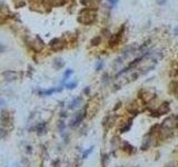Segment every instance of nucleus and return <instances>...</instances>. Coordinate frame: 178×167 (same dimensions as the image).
I'll return each instance as SVG.
<instances>
[{
    "instance_id": "1",
    "label": "nucleus",
    "mask_w": 178,
    "mask_h": 167,
    "mask_svg": "<svg viewBox=\"0 0 178 167\" xmlns=\"http://www.w3.org/2000/svg\"><path fill=\"white\" fill-rule=\"evenodd\" d=\"M97 18V15L95 12L94 9L91 8H85L84 10H81L79 17H78V21L83 25H91L92 22H95Z\"/></svg>"
},
{
    "instance_id": "2",
    "label": "nucleus",
    "mask_w": 178,
    "mask_h": 167,
    "mask_svg": "<svg viewBox=\"0 0 178 167\" xmlns=\"http://www.w3.org/2000/svg\"><path fill=\"white\" fill-rule=\"evenodd\" d=\"M163 128L167 131H173L178 127V115H171L163 121Z\"/></svg>"
},
{
    "instance_id": "3",
    "label": "nucleus",
    "mask_w": 178,
    "mask_h": 167,
    "mask_svg": "<svg viewBox=\"0 0 178 167\" xmlns=\"http://www.w3.org/2000/svg\"><path fill=\"white\" fill-rule=\"evenodd\" d=\"M85 116H86V109H84V110H79L78 113L75 114V116L73 117V119L70 120L69 126L70 127H76V126H78V125L83 121Z\"/></svg>"
},
{
    "instance_id": "4",
    "label": "nucleus",
    "mask_w": 178,
    "mask_h": 167,
    "mask_svg": "<svg viewBox=\"0 0 178 167\" xmlns=\"http://www.w3.org/2000/svg\"><path fill=\"white\" fill-rule=\"evenodd\" d=\"M139 98L142 102L145 104H148V102H151L153 99L155 98V94L153 91L148 90V89H145V90L140 91V95H139Z\"/></svg>"
},
{
    "instance_id": "5",
    "label": "nucleus",
    "mask_w": 178,
    "mask_h": 167,
    "mask_svg": "<svg viewBox=\"0 0 178 167\" xmlns=\"http://www.w3.org/2000/svg\"><path fill=\"white\" fill-rule=\"evenodd\" d=\"M49 47L51 48V50L59 51L61 50V49H64V47H65V41L61 40L60 38H55V39H52L49 43Z\"/></svg>"
},
{
    "instance_id": "6",
    "label": "nucleus",
    "mask_w": 178,
    "mask_h": 167,
    "mask_svg": "<svg viewBox=\"0 0 178 167\" xmlns=\"http://www.w3.org/2000/svg\"><path fill=\"white\" fill-rule=\"evenodd\" d=\"M124 29H125V26H123V28L116 33V35H114V36L110 37V39H109V46L110 47H115L117 45L120 43V40H121V36H123V33H124Z\"/></svg>"
},
{
    "instance_id": "7",
    "label": "nucleus",
    "mask_w": 178,
    "mask_h": 167,
    "mask_svg": "<svg viewBox=\"0 0 178 167\" xmlns=\"http://www.w3.org/2000/svg\"><path fill=\"white\" fill-rule=\"evenodd\" d=\"M169 110H170V108H169V102H164L155 108V113L158 114V116H161V115L169 113Z\"/></svg>"
},
{
    "instance_id": "8",
    "label": "nucleus",
    "mask_w": 178,
    "mask_h": 167,
    "mask_svg": "<svg viewBox=\"0 0 178 167\" xmlns=\"http://www.w3.org/2000/svg\"><path fill=\"white\" fill-rule=\"evenodd\" d=\"M127 112L130 114H138L142 112V105H139L138 102H131L127 105Z\"/></svg>"
},
{
    "instance_id": "9",
    "label": "nucleus",
    "mask_w": 178,
    "mask_h": 167,
    "mask_svg": "<svg viewBox=\"0 0 178 167\" xmlns=\"http://www.w3.org/2000/svg\"><path fill=\"white\" fill-rule=\"evenodd\" d=\"M29 45H30V47L36 51H40L42 48H44V43L41 41V39H40L39 37H37L35 40H30Z\"/></svg>"
},
{
    "instance_id": "10",
    "label": "nucleus",
    "mask_w": 178,
    "mask_h": 167,
    "mask_svg": "<svg viewBox=\"0 0 178 167\" xmlns=\"http://www.w3.org/2000/svg\"><path fill=\"white\" fill-rule=\"evenodd\" d=\"M20 76H21V74L17 73V71H11V70H9V71H5L4 73L5 79L8 80V81H12V80L18 79Z\"/></svg>"
},
{
    "instance_id": "11",
    "label": "nucleus",
    "mask_w": 178,
    "mask_h": 167,
    "mask_svg": "<svg viewBox=\"0 0 178 167\" xmlns=\"http://www.w3.org/2000/svg\"><path fill=\"white\" fill-rule=\"evenodd\" d=\"M35 129H36V133L38 135H44L45 133H46V131H47V124L39 123L38 125H36Z\"/></svg>"
},
{
    "instance_id": "12",
    "label": "nucleus",
    "mask_w": 178,
    "mask_h": 167,
    "mask_svg": "<svg viewBox=\"0 0 178 167\" xmlns=\"http://www.w3.org/2000/svg\"><path fill=\"white\" fill-rule=\"evenodd\" d=\"M62 88H52V89H49V90H39L38 91V95L39 96H50L54 93H58V91H61Z\"/></svg>"
},
{
    "instance_id": "13",
    "label": "nucleus",
    "mask_w": 178,
    "mask_h": 167,
    "mask_svg": "<svg viewBox=\"0 0 178 167\" xmlns=\"http://www.w3.org/2000/svg\"><path fill=\"white\" fill-rule=\"evenodd\" d=\"M0 119L4 123V125H9V123H10V114L8 112H2L0 114Z\"/></svg>"
},
{
    "instance_id": "14",
    "label": "nucleus",
    "mask_w": 178,
    "mask_h": 167,
    "mask_svg": "<svg viewBox=\"0 0 178 167\" xmlns=\"http://www.w3.org/2000/svg\"><path fill=\"white\" fill-rule=\"evenodd\" d=\"M83 104V98L81 97H77L73 100V102H70L69 105V108L70 109H73V108H77V107H79L80 105Z\"/></svg>"
},
{
    "instance_id": "15",
    "label": "nucleus",
    "mask_w": 178,
    "mask_h": 167,
    "mask_svg": "<svg viewBox=\"0 0 178 167\" xmlns=\"http://www.w3.org/2000/svg\"><path fill=\"white\" fill-rule=\"evenodd\" d=\"M123 150L126 152L127 154H133L134 153V147L128 142H123Z\"/></svg>"
},
{
    "instance_id": "16",
    "label": "nucleus",
    "mask_w": 178,
    "mask_h": 167,
    "mask_svg": "<svg viewBox=\"0 0 178 167\" xmlns=\"http://www.w3.org/2000/svg\"><path fill=\"white\" fill-rule=\"evenodd\" d=\"M65 66V61L61 58H56L54 60V67L56 69H60Z\"/></svg>"
},
{
    "instance_id": "17",
    "label": "nucleus",
    "mask_w": 178,
    "mask_h": 167,
    "mask_svg": "<svg viewBox=\"0 0 178 167\" xmlns=\"http://www.w3.org/2000/svg\"><path fill=\"white\" fill-rule=\"evenodd\" d=\"M67 0H50V4L52 7H61L66 4Z\"/></svg>"
},
{
    "instance_id": "18",
    "label": "nucleus",
    "mask_w": 178,
    "mask_h": 167,
    "mask_svg": "<svg viewBox=\"0 0 178 167\" xmlns=\"http://www.w3.org/2000/svg\"><path fill=\"white\" fill-rule=\"evenodd\" d=\"M100 43H101V37L100 36H97L91 39V46H98Z\"/></svg>"
},
{
    "instance_id": "19",
    "label": "nucleus",
    "mask_w": 178,
    "mask_h": 167,
    "mask_svg": "<svg viewBox=\"0 0 178 167\" xmlns=\"http://www.w3.org/2000/svg\"><path fill=\"white\" fill-rule=\"evenodd\" d=\"M8 136V131L5 127H0V139H4Z\"/></svg>"
},
{
    "instance_id": "20",
    "label": "nucleus",
    "mask_w": 178,
    "mask_h": 167,
    "mask_svg": "<svg viewBox=\"0 0 178 167\" xmlns=\"http://www.w3.org/2000/svg\"><path fill=\"white\" fill-rule=\"evenodd\" d=\"M14 5H15V7L17 8H21V7H25V1L23 0H14Z\"/></svg>"
},
{
    "instance_id": "21",
    "label": "nucleus",
    "mask_w": 178,
    "mask_h": 167,
    "mask_svg": "<svg viewBox=\"0 0 178 167\" xmlns=\"http://www.w3.org/2000/svg\"><path fill=\"white\" fill-rule=\"evenodd\" d=\"M65 127H66L65 123H64L62 120H60V121L58 123V129H59V131H61V133H62V131H65Z\"/></svg>"
},
{
    "instance_id": "22",
    "label": "nucleus",
    "mask_w": 178,
    "mask_h": 167,
    "mask_svg": "<svg viewBox=\"0 0 178 167\" xmlns=\"http://www.w3.org/2000/svg\"><path fill=\"white\" fill-rule=\"evenodd\" d=\"M73 71L71 70V69H68V70H66V73H65V75H64V80H67L68 78H69V76L73 74Z\"/></svg>"
},
{
    "instance_id": "23",
    "label": "nucleus",
    "mask_w": 178,
    "mask_h": 167,
    "mask_svg": "<svg viewBox=\"0 0 178 167\" xmlns=\"http://www.w3.org/2000/svg\"><path fill=\"white\" fill-rule=\"evenodd\" d=\"M102 67H104V61H102V60H99V61L97 62V65H96V70L99 71V70H101Z\"/></svg>"
},
{
    "instance_id": "24",
    "label": "nucleus",
    "mask_w": 178,
    "mask_h": 167,
    "mask_svg": "<svg viewBox=\"0 0 178 167\" xmlns=\"http://www.w3.org/2000/svg\"><path fill=\"white\" fill-rule=\"evenodd\" d=\"M91 152H92V147H90V148H88L87 150H86V152H85L84 154H83V158H87L88 155H89V154H90Z\"/></svg>"
},
{
    "instance_id": "25",
    "label": "nucleus",
    "mask_w": 178,
    "mask_h": 167,
    "mask_svg": "<svg viewBox=\"0 0 178 167\" xmlns=\"http://www.w3.org/2000/svg\"><path fill=\"white\" fill-rule=\"evenodd\" d=\"M107 162H108V156L107 155H102V167L107 166Z\"/></svg>"
},
{
    "instance_id": "26",
    "label": "nucleus",
    "mask_w": 178,
    "mask_h": 167,
    "mask_svg": "<svg viewBox=\"0 0 178 167\" xmlns=\"http://www.w3.org/2000/svg\"><path fill=\"white\" fill-rule=\"evenodd\" d=\"M76 86H77L76 83H70V84H67V85H66V87L68 88V89H73Z\"/></svg>"
},
{
    "instance_id": "27",
    "label": "nucleus",
    "mask_w": 178,
    "mask_h": 167,
    "mask_svg": "<svg viewBox=\"0 0 178 167\" xmlns=\"http://www.w3.org/2000/svg\"><path fill=\"white\" fill-rule=\"evenodd\" d=\"M101 1H102V0H90V4L92 5V6H95V7H96V6H98V5L100 4Z\"/></svg>"
},
{
    "instance_id": "28",
    "label": "nucleus",
    "mask_w": 178,
    "mask_h": 167,
    "mask_svg": "<svg viewBox=\"0 0 178 167\" xmlns=\"http://www.w3.org/2000/svg\"><path fill=\"white\" fill-rule=\"evenodd\" d=\"M5 106H6V100L0 98V108H4Z\"/></svg>"
},
{
    "instance_id": "29",
    "label": "nucleus",
    "mask_w": 178,
    "mask_h": 167,
    "mask_svg": "<svg viewBox=\"0 0 178 167\" xmlns=\"http://www.w3.org/2000/svg\"><path fill=\"white\" fill-rule=\"evenodd\" d=\"M166 1H167V0H156L157 5H159V6H163V5H165V4H166Z\"/></svg>"
},
{
    "instance_id": "30",
    "label": "nucleus",
    "mask_w": 178,
    "mask_h": 167,
    "mask_svg": "<svg viewBox=\"0 0 178 167\" xmlns=\"http://www.w3.org/2000/svg\"><path fill=\"white\" fill-rule=\"evenodd\" d=\"M5 9H6V5H5L4 2H1V1H0V11H4Z\"/></svg>"
},
{
    "instance_id": "31",
    "label": "nucleus",
    "mask_w": 178,
    "mask_h": 167,
    "mask_svg": "<svg viewBox=\"0 0 178 167\" xmlns=\"http://www.w3.org/2000/svg\"><path fill=\"white\" fill-rule=\"evenodd\" d=\"M89 2H90V0H81V4L84 5V6H87Z\"/></svg>"
},
{
    "instance_id": "32",
    "label": "nucleus",
    "mask_w": 178,
    "mask_h": 167,
    "mask_svg": "<svg viewBox=\"0 0 178 167\" xmlns=\"http://www.w3.org/2000/svg\"><path fill=\"white\" fill-rule=\"evenodd\" d=\"M165 167H176V165L174 163H168L165 165Z\"/></svg>"
},
{
    "instance_id": "33",
    "label": "nucleus",
    "mask_w": 178,
    "mask_h": 167,
    "mask_svg": "<svg viewBox=\"0 0 178 167\" xmlns=\"http://www.w3.org/2000/svg\"><path fill=\"white\" fill-rule=\"evenodd\" d=\"M109 2H110V4L113 5V6H115V5L117 4V2H118V0H108Z\"/></svg>"
},
{
    "instance_id": "34",
    "label": "nucleus",
    "mask_w": 178,
    "mask_h": 167,
    "mask_svg": "<svg viewBox=\"0 0 178 167\" xmlns=\"http://www.w3.org/2000/svg\"><path fill=\"white\" fill-rule=\"evenodd\" d=\"M4 50H5V46H2V45L0 44V54L4 52Z\"/></svg>"
},
{
    "instance_id": "35",
    "label": "nucleus",
    "mask_w": 178,
    "mask_h": 167,
    "mask_svg": "<svg viewBox=\"0 0 178 167\" xmlns=\"http://www.w3.org/2000/svg\"><path fill=\"white\" fill-rule=\"evenodd\" d=\"M85 94H86V95L89 94V88H86V89H85Z\"/></svg>"
},
{
    "instance_id": "36",
    "label": "nucleus",
    "mask_w": 178,
    "mask_h": 167,
    "mask_svg": "<svg viewBox=\"0 0 178 167\" xmlns=\"http://www.w3.org/2000/svg\"><path fill=\"white\" fill-rule=\"evenodd\" d=\"M55 167H59V160H57V162L55 163Z\"/></svg>"
}]
</instances>
